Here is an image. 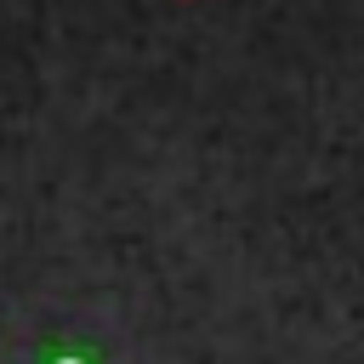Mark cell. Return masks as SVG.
<instances>
[{
	"mask_svg": "<svg viewBox=\"0 0 364 364\" xmlns=\"http://www.w3.org/2000/svg\"><path fill=\"white\" fill-rule=\"evenodd\" d=\"M182 6H188V0H182Z\"/></svg>",
	"mask_w": 364,
	"mask_h": 364,
	"instance_id": "obj_1",
	"label": "cell"
}]
</instances>
